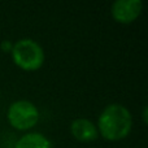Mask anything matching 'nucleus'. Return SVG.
Segmentation results:
<instances>
[{
    "label": "nucleus",
    "mask_w": 148,
    "mask_h": 148,
    "mask_svg": "<svg viewBox=\"0 0 148 148\" xmlns=\"http://www.w3.org/2000/svg\"><path fill=\"white\" fill-rule=\"evenodd\" d=\"M143 3L140 0H117L112 4V16L120 23H131L140 16Z\"/></svg>",
    "instance_id": "nucleus-4"
},
{
    "label": "nucleus",
    "mask_w": 148,
    "mask_h": 148,
    "mask_svg": "<svg viewBox=\"0 0 148 148\" xmlns=\"http://www.w3.org/2000/svg\"><path fill=\"white\" fill-rule=\"evenodd\" d=\"M14 148H52V143L40 133H27L16 142Z\"/></svg>",
    "instance_id": "nucleus-6"
},
{
    "label": "nucleus",
    "mask_w": 148,
    "mask_h": 148,
    "mask_svg": "<svg viewBox=\"0 0 148 148\" xmlns=\"http://www.w3.org/2000/svg\"><path fill=\"white\" fill-rule=\"evenodd\" d=\"M10 53L14 64L27 72L38 70L44 62V51L42 46L30 38L17 40L12 46Z\"/></svg>",
    "instance_id": "nucleus-2"
},
{
    "label": "nucleus",
    "mask_w": 148,
    "mask_h": 148,
    "mask_svg": "<svg viewBox=\"0 0 148 148\" xmlns=\"http://www.w3.org/2000/svg\"><path fill=\"white\" fill-rule=\"evenodd\" d=\"M97 133L107 140H121L130 134L133 117L125 105L113 103L103 109L97 118Z\"/></svg>",
    "instance_id": "nucleus-1"
},
{
    "label": "nucleus",
    "mask_w": 148,
    "mask_h": 148,
    "mask_svg": "<svg viewBox=\"0 0 148 148\" xmlns=\"http://www.w3.org/2000/svg\"><path fill=\"white\" fill-rule=\"evenodd\" d=\"M70 131L79 142H92L99 136L96 125L87 118H75L70 125Z\"/></svg>",
    "instance_id": "nucleus-5"
},
{
    "label": "nucleus",
    "mask_w": 148,
    "mask_h": 148,
    "mask_svg": "<svg viewBox=\"0 0 148 148\" xmlns=\"http://www.w3.org/2000/svg\"><path fill=\"white\" fill-rule=\"evenodd\" d=\"M9 123L17 130H29L39 121V110L30 100H16L8 108Z\"/></svg>",
    "instance_id": "nucleus-3"
},
{
    "label": "nucleus",
    "mask_w": 148,
    "mask_h": 148,
    "mask_svg": "<svg viewBox=\"0 0 148 148\" xmlns=\"http://www.w3.org/2000/svg\"><path fill=\"white\" fill-rule=\"evenodd\" d=\"M143 120L144 122H147V107L143 108Z\"/></svg>",
    "instance_id": "nucleus-7"
}]
</instances>
